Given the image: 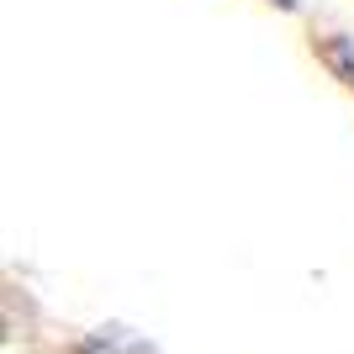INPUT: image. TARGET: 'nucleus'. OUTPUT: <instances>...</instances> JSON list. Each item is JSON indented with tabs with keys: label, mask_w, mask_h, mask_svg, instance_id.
Instances as JSON below:
<instances>
[{
	"label": "nucleus",
	"mask_w": 354,
	"mask_h": 354,
	"mask_svg": "<svg viewBox=\"0 0 354 354\" xmlns=\"http://www.w3.org/2000/svg\"><path fill=\"white\" fill-rule=\"evenodd\" d=\"M85 354H153L138 333H122V328H101L95 339H85Z\"/></svg>",
	"instance_id": "f257e3e1"
},
{
	"label": "nucleus",
	"mask_w": 354,
	"mask_h": 354,
	"mask_svg": "<svg viewBox=\"0 0 354 354\" xmlns=\"http://www.w3.org/2000/svg\"><path fill=\"white\" fill-rule=\"evenodd\" d=\"M281 6H291V0H281Z\"/></svg>",
	"instance_id": "f03ea898"
}]
</instances>
